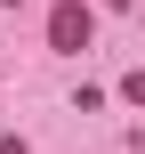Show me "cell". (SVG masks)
Instances as JSON below:
<instances>
[{"label": "cell", "instance_id": "cell-1", "mask_svg": "<svg viewBox=\"0 0 145 154\" xmlns=\"http://www.w3.org/2000/svg\"><path fill=\"white\" fill-rule=\"evenodd\" d=\"M89 32H97V16H89L81 0H57V8H48V49L81 57V49H89Z\"/></svg>", "mask_w": 145, "mask_h": 154}, {"label": "cell", "instance_id": "cell-5", "mask_svg": "<svg viewBox=\"0 0 145 154\" xmlns=\"http://www.w3.org/2000/svg\"><path fill=\"white\" fill-rule=\"evenodd\" d=\"M8 8H16V0H8Z\"/></svg>", "mask_w": 145, "mask_h": 154}, {"label": "cell", "instance_id": "cell-3", "mask_svg": "<svg viewBox=\"0 0 145 154\" xmlns=\"http://www.w3.org/2000/svg\"><path fill=\"white\" fill-rule=\"evenodd\" d=\"M0 154H32V146H24V138H0Z\"/></svg>", "mask_w": 145, "mask_h": 154}, {"label": "cell", "instance_id": "cell-4", "mask_svg": "<svg viewBox=\"0 0 145 154\" xmlns=\"http://www.w3.org/2000/svg\"><path fill=\"white\" fill-rule=\"evenodd\" d=\"M105 8H129V0H105Z\"/></svg>", "mask_w": 145, "mask_h": 154}, {"label": "cell", "instance_id": "cell-2", "mask_svg": "<svg viewBox=\"0 0 145 154\" xmlns=\"http://www.w3.org/2000/svg\"><path fill=\"white\" fill-rule=\"evenodd\" d=\"M121 97H129V106H145V65H137V73H121Z\"/></svg>", "mask_w": 145, "mask_h": 154}]
</instances>
